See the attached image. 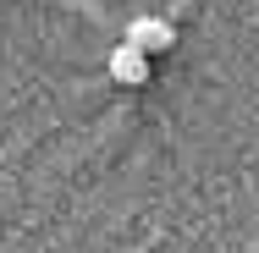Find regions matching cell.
<instances>
[{
    "label": "cell",
    "instance_id": "cell-1",
    "mask_svg": "<svg viewBox=\"0 0 259 253\" xmlns=\"http://www.w3.org/2000/svg\"><path fill=\"white\" fill-rule=\"evenodd\" d=\"M121 44H133L138 55H155V50H171V44H177V28H171L165 17H133Z\"/></svg>",
    "mask_w": 259,
    "mask_h": 253
},
{
    "label": "cell",
    "instance_id": "cell-2",
    "mask_svg": "<svg viewBox=\"0 0 259 253\" xmlns=\"http://www.w3.org/2000/svg\"><path fill=\"white\" fill-rule=\"evenodd\" d=\"M110 77H116L121 88H144V83H149V55H138L133 44H116V50H110Z\"/></svg>",
    "mask_w": 259,
    "mask_h": 253
}]
</instances>
